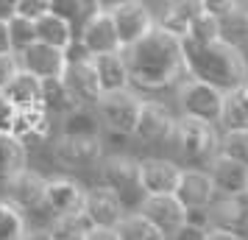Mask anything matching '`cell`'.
Wrapping results in <instances>:
<instances>
[{"mask_svg":"<svg viewBox=\"0 0 248 240\" xmlns=\"http://www.w3.org/2000/svg\"><path fill=\"white\" fill-rule=\"evenodd\" d=\"M123 59L131 81H137L140 87H151V90L168 87L187 73L181 36L165 31L162 25H154L142 39L123 48Z\"/></svg>","mask_w":248,"mask_h":240,"instance_id":"cell-1","label":"cell"},{"mask_svg":"<svg viewBox=\"0 0 248 240\" xmlns=\"http://www.w3.org/2000/svg\"><path fill=\"white\" fill-rule=\"evenodd\" d=\"M184 48V64L192 79L203 81L209 87H217L220 92H232L240 84L248 81V64L237 45L226 39H215L206 45H192L187 39H181Z\"/></svg>","mask_w":248,"mask_h":240,"instance_id":"cell-2","label":"cell"},{"mask_svg":"<svg viewBox=\"0 0 248 240\" xmlns=\"http://www.w3.org/2000/svg\"><path fill=\"white\" fill-rule=\"evenodd\" d=\"M101 179L103 187H109L120 198L123 209H140L145 198V190L140 184V162L128 157H109L101 165Z\"/></svg>","mask_w":248,"mask_h":240,"instance_id":"cell-3","label":"cell"},{"mask_svg":"<svg viewBox=\"0 0 248 240\" xmlns=\"http://www.w3.org/2000/svg\"><path fill=\"white\" fill-rule=\"evenodd\" d=\"M173 140L179 151L192 162L209 160L217 145H220V137L215 131V123H206V120H198V117H181L176 120V131H173Z\"/></svg>","mask_w":248,"mask_h":240,"instance_id":"cell-4","label":"cell"},{"mask_svg":"<svg viewBox=\"0 0 248 240\" xmlns=\"http://www.w3.org/2000/svg\"><path fill=\"white\" fill-rule=\"evenodd\" d=\"M95 106H98V117H101V123L106 128H112L117 134H134L142 101L131 90L103 92Z\"/></svg>","mask_w":248,"mask_h":240,"instance_id":"cell-5","label":"cell"},{"mask_svg":"<svg viewBox=\"0 0 248 240\" xmlns=\"http://www.w3.org/2000/svg\"><path fill=\"white\" fill-rule=\"evenodd\" d=\"M223 98L226 92H220L217 87H209L198 79H190L181 84L179 90V101L181 109L187 117H198L206 123H217L220 114H223Z\"/></svg>","mask_w":248,"mask_h":240,"instance_id":"cell-6","label":"cell"},{"mask_svg":"<svg viewBox=\"0 0 248 240\" xmlns=\"http://www.w3.org/2000/svg\"><path fill=\"white\" fill-rule=\"evenodd\" d=\"M17 59H20V67H23L25 73L36 76L39 81L62 79V76H64V67H67L64 50H59V48H53V45H45V42L28 45L23 53H17Z\"/></svg>","mask_w":248,"mask_h":240,"instance_id":"cell-7","label":"cell"},{"mask_svg":"<svg viewBox=\"0 0 248 240\" xmlns=\"http://www.w3.org/2000/svg\"><path fill=\"white\" fill-rule=\"evenodd\" d=\"M78 42L87 48L90 56H101V53H117L123 50L120 48V39H117V31H114L112 14L109 12H95L84 23V28L78 31Z\"/></svg>","mask_w":248,"mask_h":240,"instance_id":"cell-8","label":"cell"},{"mask_svg":"<svg viewBox=\"0 0 248 240\" xmlns=\"http://www.w3.org/2000/svg\"><path fill=\"white\" fill-rule=\"evenodd\" d=\"M137 212L142 218H148L165 238H170L184 224V215H187V209L181 207V201L176 195H145Z\"/></svg>","mask_w":248,"mask_h":240,"instance_id":"cell-9","label":"cell"},{"mask_svg":"<svg viewBox=\"0 0 248 240\" xmlns=\"http://www.w3.org/2000/svg\"><path fill=\"white\" fill-rule=\"evenodd\" d=\"M112 14V23H114V31H117V39H120V48H128L134 45L137 39H142V36L154 28V17L148 12L142 3H125L120 9H114Z\"/></svg>","mask_w":248,"mask_h":240,"instance_id":"cell-10","label":"cell"},{"mask_svg":"<svg viewBox=\"0 0 248 240\" xmlns=\"http://www.w3.org/2000/svg\"><path fill=\"white\" fill-rule=\"evenodd\" d=\"M45 179L39 173L28 171H17L14 176L6 179V195H9V204H14L17 209H39L45 207Z\"/></svg>","mask_w":248,"mask_h":240,"instance_id":"cell-11","label":"cell"},{"mask_svg":"<svg viewBox=\"0 0 248 240\" xmlns=\"http://www.w3.org/2000/svg\"><path fill=\"white\" fill-rule=\"evenodd\" d=\"M215 193L226 195V198H243L248 193V165L232 160V157H215L212 171H209Z\"/></svg>","mask_w":248,"mask_h":240,"instance_id":"cell-12","label":"cell"},{"mask_svg":"<svg viewBox=\"0 0 248 240\" xmlns=\"http://www.w3.org/2000/svg\"><path fill=\"white\" fill-rule=\"evenodd\" d=\"M53 157L64 168H90L101 160V137H67L62 134L59 143L53 145Z\"/></svg>","mask_w":248,"mask_h":240,"instance_id":"cell-13","label":"cell"},{"mask_svg":"<svg viewBox=\"0 0 248 240\" xmlns=\"http://www.w3.org/2000/svg\"><path fill=\"white\" fill-rule=\"evenodd\" d=\"M173 131H176V120L162 103L145 101L140 106L134 137H140L142 143H165V140L173 137Z\"/></svg>","mask_w":248,"mask_h":240,"instance_id":"cell-14","label":"cell"},{"mask_svg":"<svg viewBox=\"0 0 248 240\" xmlns=\"http://www.w3.org/2000/svg\"><path fill=\"white\" fill-rule=\"evenodd\" d=\"M84 215L92 221V226L114 229L120 224V218L125 215V209L109 187H95V190H87V195H84Z\"/></svg>","mask_w":248,"mask_h":240,"instance_id":"cell-15","label":"cell"},{"mask_svg":"<svg viewBox=\"0 0 248 240\" xmlns=\"http://www.w3.org/2000/svg\"><path fill=\"white\" fill-rule=\"evenodd\" d=\"M62 81L67 84V90L73 92V98H76L81 106L98 103V98L103 95L101 84H98V76H95V67H92V59H84V62H67Z\"/></svg>","mask_w":248,"mask_h":240,"instance_id":"cell-16","label":"cell"},{"mask_svg":"<svg viewBox=\"0 0 248 240\" xmlns=\"http://www.w3.org/2000/svg\"><path fill=\"white\" fill-rule=\"evenodd\" d=\"M179 165L168 160H145L140 162V184L145 195H173L179 184Z\"/></svg>","mask_w":248,"mask_h":240,"instance_id":"cell-17","label":"cell"},{"mask_svg":"<svg viewBox=\"0 0 248 240\" xmlns=\"http://www.w3.org/2000/svg\"><path fill=\"white\" fill-rule=\"evenodd\" d=\"M173 195L181 201L184 209H195V207H209L215 201V187L209 173L203 171H181L179 184Z\"/></svg>","mask_w":248,"mask_h":240,"instance_id":"cell-18","label":"cell"},{"mask_svg":"<svg viewBox=\"0 0 248 240\" xmlns=\"http://www.w3.org/2000/svg\"><path fill=\"white\" fill-rule=\"evenodd\" d=\"M84 195L87 190L73 179H50L45 184V207L56 215H70L84 209Z\"/></svg>","mask_w":248,"mask_h":240,"instance_id":"cell-19","label":"cell"},{"mask_svg":"<svg viewBox=\"0 0 248 240\" xmlns=\"http://www.w3.org/2000/svg\"><path fill=\"white\" fill-rule=\"evenodd\" d=\"M209 224L212 229H223V232H248V204L246 198H226L220 195L217 201L209 204Z\"/></svg>","mask_w":248,"mask_h":240,"instance_id":"cell-20","label":"cell"},{"mask_svg":"<svg viewBox=\"0 0 248 240\" xmlns=\"http://www.w3.org/2000/svg\"><path fill=\"white\" fill-rule=\"evenodd\" d=\"M92 67L101 84V92H117V90H128V67H125L123 50L117 53H101V56H92Z\"/></svg>","mask_w":248,"mask_h":240,"instance_id":"cell-21","label":"cell"},{"mask_svg":"<svg viewBox=\"0 0 248 240\" xmlns=\"http://www.w3.org/2000/svg\"><path fill=\"white\" fill-rule=\"evenodd\" d=\"M201 14H203L201 0H170L168 6L162 9V20H159V25H162L165 31H170V34L184 36L187 34V28H190Z\"/></svg>","mask_w":248,"mask_h":240,"instance_id":"cell-22","label":"cell"},{"mask_svg":"<svg viewBox=\"0 0 248 240\" xmlns=\"http://www.w3.org/2000/svg\"><path fill=\"white\" fill-rule=\"evenodd\" d=\"M0 92L9 98V101L17 106V109H31V106H39V92H42V81L31 76V73H25L23 67L14 73V79L6 84V87H0Z\"/></svg>","mask_w":248,"mask_h":240,"instance_id":"cell-23","label":"cell"},{"mask_svg":"<svg viewBox=\"0 0 248 240\" xmlns=\"http://www.w3.org/2000/svg\"><path fill=\"white\" fill-rule=\"evenodd\" d=\"M39 106L45 109V114L64 117V114L73 112L81 103L73 98V92L67 90V84L62 79H45L42 81V92H39Z\"/></svg>","mask_w":248,"mask_h":240,"instance_id":"cell-24","label":"cell"},{"mask_svg":"<svg viewBox=\"0 0 248 240\" xmlns=\"http://www.w3.org/2000/svg\"><path fill=\"white\" fill-rule=\"evenodd\" d=\"M34 31H36V42H45V45H53L59 50L73 42V28H70L67 20H62L59 14L47 12L42 14L39 20H34Z\"/></svg>","mask_w":248,"mask_h":240,"instance_id":"cell-25","label":"cell"},{"mask_svg":"<svg viewBox=\"0 0 248 240\" xmlns=\"http://www.w3.org/2000/svg\"><path fill=\"white\" fill-rule=\"evenodd\" d=\"M62 120H64L62 134H67V137H98V131H101V117L90 106H76Z\"/></svg>","mask_w":248,"mask_h":240,"instance_id":"cell-26","label":"cell"},{"mask_svg":"<svg viewBox=\"0 0 248 240\" xmlns=\"http://www.w3.org/2000/svg\"><path fill=\"white\" fill-rule=\"evenodd\" d=\"M50 12L59 14L62 20H67L73 34L84 28V23L90 20L98 9V0H50Z\"/></svg>","mask_w":248,"mask_h":240,"instance_id":"cell-27","label":"cell"},{"mask_svg":"<svg viewBox=\"0 0 248 240\" xmlns=\"http://www.w3.org/2000/svg\"><path fill=\"white\" fill-rule=\"evenodd\" d=\"M25 168V145L14 134L0 131V179H9Z\"/></svg>","mask_w":248,"mask_h":240,"instance_id":"cell-28","label":"cell"},{"mask_svg":"<svg viewBox=\"0 0 248 240\" xmlns=\"http://www.w3.org/2000/svg\"><path fill=\"white\" fill-rule=\"evenodd\" d=\"M117 238L120 240H165V235L159 232L148 218H142L140 212H131V215H123L120 224L114 226Z\"/></svg>","mask_w":248,"mask_h":240,"instance_id":"cell-29","label":"cell"},{"mask_svg":"<svg viewBox=\"0 0 248 240\" xmlns=\"http://www.w3.org/2000/svg\"><path fill=\"white\" fill-rule=\"evenodd\" d=\"M90 229H92V221L81 209V212H70V215H56L53 226H50V238L53 240H84Z\"/></svg>","mask_w":248,"mask_h":240,"instance_id":"cell-30","label":"cell"},{"mask_svg":"<svg viewBox=\"0 0 248 240\" xmlns=\"http://www.w3.org/2000/svg\"><path fill=\"white\" fill-rule=\"evenodd\" d=\"M220 23V39L232 42V45H240V42H248V6H240L237 3L232 12L217 20Z\"/></svg>","mask_w":248,"mask_h":240,"instance_id":"cell-31","label":"cell"},{"mask_svg":"<svg viewBox=\"0 0 248 240\" xmlns=\"http://www.w3.org/2000/svg\"><path fill=\"white\" fill-rule=\"evenodd\" d=\"M9 28V42H12V53H23L28 45L36 42V31H34V20H25L20 14H14L12 20H6Z\"/></svg>","mask_w":248,"mask_h":240,"instance_id":"cell-32","label":"cell"},{"mask_svg":"<svg viewBox=\"0 0 248 240\" xmlns=\"http://www.w3.org/2000/svg\"><path fill=\"white\" fill-rule=\"evenodd\" d=\"M25 238V218L9 201H0V240H23Z\"/></svg>","mask_w":248,"mask_h":240,"instance_id":"cell-33","label":"cell"},{"mask_svg":"<svg viewBox=\"0 0 248 240\" xmlns=\"http://www.w3.org/2000/svg\"><path fill=\"white\" fill-rule=\"evenodd\" d=\"M181 39H187L192 45H206V42H215V39H220V23L209 17V14H201L195 23L187 28V34L181 36Z\"/></svg>","mask_w":248,"mask_h":240,"instance_id":"cell-34","label":"cell"},{"mask_svg":"<svg viewBox=\"0 0 248 240\" xmlns=\"http://www.w3.org/2000/svg\"><path fill=\"white\" fill-rule=\"evenodd\" d=\"M229 131H240V128H248V109L243 106V101L237 98V92H226L223 98V114H220Z\"/></svg>","mask_w":248,"mask_h":240,"instance_id":"cell-35","label":"cell"},{"mask_svg":"<svg viewBox=\"0 0 248 240\" xmlns=\"http://www.w3.org/2000/svg\"><path fill=\"white\" fill-rule=\"evenodd\" d=\"M220 151H223V157H232V160L248 165V128L229 131V134L220 140Z\"/></svg>","mask_w":248,"mask_h":240,"instance_id":"cell-36","label":"cell"},{"mask_svg":"<svg viewBox=\"0 0 248 240\" xmlns=\"http://www.w3.org/2000/svg\"><path fill=\"white\" fill-rule=\"evenodd\" d=\"M50 12V0H17V14L25 20H39Z\"/></svg>","mask_w":248,"mask_h":240,"instance_id":"cell-37","label":"cell"},{"mask_svg":"<svg viewBox=\"0 0 248 240\" xmlns=\"http://www.w3.org/2000/svg\"><path fill=\"white\" fill-rule=\"evenodd\" d=\"M17 106H14L3 92H0V131H6V134H12V128H14V120H17Z\"/></svg>","mask_w":248,"mask_h":240,"instance_id":"cell-38","label":"cell"},{"mask_svg":"<svg viewBox=\"0 0 248 240\" xmlns=\"http://www.w3.org/2000/svg\"><path fill=\"white\" fill-rule=\"evenodd\" d=\"M17 70H20L17 53H0V87H6V84L14 79Z\"/></svg>","mask_w":248,"mask_h":240,"instance_id":"cell-39","label":"cell"},{"mask_svg":"<svg viewBox=\"0 0 248 240\" xmlns=\"http://www.w3.org/2000/svg\"><path fill=\"white\" fill-rule=\"evenodd\" d=\"M201 6H203V14L220 20V17H226L237 6V0H201Z\"/></svg>","mask_w":248,"mask_h":240,"instance_id":"cell-40","label":"cell"},{"mask_svg":"<svg viewBox=\"0 0 248 240\" xmlns=\"http://www.w3.org/2000/svg\"><path fill=\"white\" fill-rule=\"evenodd\" d=\"M206 232L209 229H201V226H192V224H181L173 235H170V240H206Z\"/></svg>","mask_w":248,"mask_h":240,"instance_id":"cell-41","label":"cell"},{"mask_svg":"<svg viewBox=\"0 0 248 240\" xmlns=\"http://www.w3.org/2000/svg\"><path fill=\"white\" fill-rule=\"evenodd\" d=\"M84 240H120V238H117V232H114V229L92 226L90 232H87V238H84Z\"/></svg>","mask_w":248,"mask_h":240,"instance_id":"cell-42","label":"cell"},{"mask_svg":"<svg viewBox=\"0 0 248 240\" xmlns=\"http://www.w3.org/2000/svg\"><path fill=\"white\" fill-rule=\"evenodd\" d=\"M17 14V0H0V23L12 20Z\"/></svg>","mask_w":248,"mask_h":240,"instance_id":"cell-43","label":"cell"},{"mask_svg":"<svg viewBox=\"0 0 248 240\" xmlns=\"http://www.w3.org/2000/svg\"><path fill=\"white\" fill-rule=\"evenodd\" d=\"M206 240H243L240 235H234V232H223V229H209L206 232Z\"/></svg>","mask_w":248,"mask_h":240,"instance_id":"cell-44","label":"cell"},{"mask_svg":"<svg viewBox=\"0 0 248 240\" xmlns=\"http://www.w3.org/2000/svg\"><path fill=\"white\" fill-rule=\"evenodd\" d=\"M125 3H134V0H98V9L101 12H114V9H120Z\"/></svg>","mask_w":248,"mask_h":240,"instance_id":"cell-45","label":"cell"},{"mask_svg":"<svg viewBox=\"0 0 248 240\" xmlns=\"http://www.w3.org/2000/svg\"><path fill=\"white\" fill-rule=\"evenodd\" d=\"M0 53H12V42H9V28L0 23Z\"/></svg>","mask_w":248,"mask_h":240,"instance_id":"cell-46","label":"cell"},{"mask_svg":"<svg viewBox=\"0 0 248 240\" xmlns=\"http://www.w3.org/2000/svg\"><path fill=\"white\" fill-rule=\"evenodd\" d=\"M23 240H53L50 238V232H45V229H39V232H25Z\"/></svg>","mask_w":248,"mask_h":240,"instance_id":"cell-47","label":"cell"},{"mask_svg":"<svg viewBox=\"0 0 248 240\" xmlns=\"http://www.w3.org/2000/svg\"><path fill=\"white\" fill-rule=\"evenodd\" d=\"M137 3H142V6H145L148 12H151V9H165V6H168L170 0H137Z\"/></svg>","mask_w":248,"mask_h":240,"instance_id":"cell-48","label":"cell"},{"mask_svg":"<svg viewBox=\"0 0 248 240\" xmlns=\"http://www.w3.org/2000/svg\"><path fill=\"white\" fill-rule=\"evenodd\" d=\"M234 92H237V98L243 101V106L248 109V81H246V84H240V87H237Z\"/></svg>","mask_w":248,"mask_h":240,"instance_id":"cell-49","label":"cell"},{"mask_svg":"<svg viewBox=\"0 0 248 240\" xmlns=\"http://www.w3.org/2000/svg\"><path fill=\"white\" fill-rule=\"evenodd\" d=\"M243 198H246V204H248V193H246V195H243Z\"/></svg>","mask_w":248,"mask_h":240,"instance_id":"cell-50","label":"cell"}]
</instances>
